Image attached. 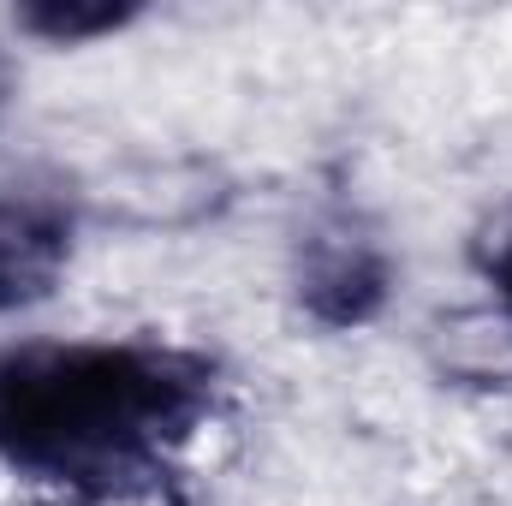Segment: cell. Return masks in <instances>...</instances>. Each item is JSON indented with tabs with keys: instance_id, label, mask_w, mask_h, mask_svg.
Wrapping results in <instances>:
<instances>
[{
	"instance_id": "6da1fadb",
	"label": "cell",
	"mask_w": 512,
	"mask_h": 506,
	"mask_svg": "<svg viewBox=\"0 0 512 506\" xmlns=\"http://www.w3.org/2000/svg\"><path fill=\"white\" fill-rule=\"evenodd\" d=\"M227 376L161 334L0 346V477L66 506H143L215 429Z\"/></svg>"
},
{
	"instance_id": "7a4b0ae2",
	"label": "cell",
	"mask_w": 512,
	"mask_h": 506,
	"mask_svg": "<svg viewBox=\"0 0 512 506\" xmlns=\"http://www.w3.org/2000/svg\"><path fill=\"white\" fill-rule=\"evenodd\" d=\"M286 280H292V304L310 328L358 334L387 316V304L399 292V256L364 215L334 209L298 233Z\"/></svg>"
},
{
	"instance_id": "3957f363",
	"label": "cell",
	"mask_w": 512,
	"mask_h": 506,
	"mask_svg": "<svg viewBox=\"0 0 512 506\" xmlns=\"http://www.w3.org/2000/svg\"><path fill=\"white\" fill-rule=\"evenodd\" d=\"M84 251V209L42 179L0 185V322L54 304Z\"/></svg>"
},
{
	"instance_id": "277c9868",
	"label": "cell",
	"mask_w": 512,
	"mask_h": 506,
	"mask_svg": "<svg viewBox=\"0 0 512 506\" xmlns=\"http://www.w3.org/2000/svg\"><path fill=\"white\" fill-rule=\"evenodd\" d=\"M137 24H143V6H131V0H30V6H12V30L24 42H42V48L114 42Z\"/></svg>"
},
{
	"instance_id": "5b68a950",
	"label": "cell",
	"mask_w": 512,
	"mask_h": 506,
	"mask_svg": "<svg viewBox=\"0 0 512 506\" xmlns=\"http://www.w3.org/2000/svg\"><path fill=\"white\" fill-rule=\"evenodd\" d=\"M477 274H483V286H489V304H495V310L512 322V215L495 227V239L483 245Z\"/></svg>"
},
{
	"instance_id": "8992f818",
	"label": "cell",
	"mask_w": 512,
	"mask_h": 506,
	"mask_svg": "<svg viewBox=\"0 0 512 506\" xmlns=\"http://www.w3.org/2000/svg\"><path fill=\"white\" fill-rule=\"evenodd\" d=\"M12 108H18V60H12V48L0 42V126L12 120Z\"/></svg>"
}]
</instances>
